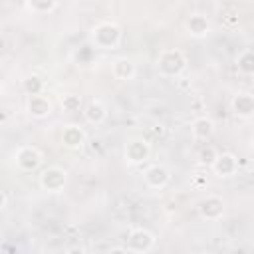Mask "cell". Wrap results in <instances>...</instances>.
<instances>
[{"label": "cell", "instance_id": "obj_17", "mask_svg": "<svg viewBox=\"0 0 254 254\" xmlns=\"http://www.w3.org/2000/svg\"><path fill=\"white\" fill-rule=\"evenodd\" d=\"M22 89L28 93V97H34V95H42L44 91V79L36 73L28 75L24 81H22Z\"/></svg>", "mask_w": 254, "mask_h": 254}, {"label": "cell", "instance_id": "obj_14", "mask_svg": "<svg viewBox=\"0 0 254 254\" xmlns=\"http://www.w3.org/2000/svg\"><path fill=\"white\" fill-rule=\"evenodd\" d=\"M190 131H192V137L196 141H208L214 135V123L208 117H198V119L192 121Z\"/></svg>", "mask_w": 254, "mask_h": 254}, {"label": "cell", "instance_id": "obj_4", "mask_svg": "<svg viewBox=\"0 0 254 254\" xmlns=\"http://www.w3.org/2000/svg\"><path fill=\"white\" fill-rule=\"evenodd\" d=\"M14 163L18 165V169L22 171H36L42 163V153L38 147L34 145H24V147H18L16 153H14Z\"/></svg>", "mask_w": 254, "mask_h": 254}, {"label": "cell", "instance_id": "obj_15", "mask_svg": "<svg viewBox=\"0 0 254 254\" xmlns=\"http://www.w3.org/2000/svg\"><path fill=\"white\" fill-rule=\"evenodd\" d=\"M135 64L129 60V58H117L115 62H113V65H111V73H113V77H117V79H123V81H127V79H133L135 77Z\"/></svg>", "mask_w": 254, "mask_h": 254}, {"label": "cell", "instance_id": "obj_18", "mask_svg": "<svg viewBox=\"0 0 254 254\" xmlns=\"http://www.w3.org/2000/svg\"><path fill=\"white\" fill-rule=\"evenodd\" d=\"M236 67H238V71H242L246 75H252L254 73V50L240 52L238 58H236Z\"/></svg>", "mask_w": 254, "mask_h": 254}, {"label": "cell", "instance_id": "obj_16", "mask_svg": "<svg viewBox=\"0 0 254 254\" xmlns=\"http://www.w3.org/2000/svg\"><path fill=\"white\" fill-rule=\"evenodd\" d=\"M83 117H85L87 123H91V125H99V123L105 121V117H107V109L103 107L101 101H89V103L85 105V109H83Z\"/></svg>", "mask_w": 254, "mask_h": 254}, {"label": "cell", "instance_id": "obj_5", "mask_svg": "<svg viewBox=\"0 0 254 254\" xmlns=\"http://www.w3.org/2000/svg\"><path fill=\"white\" fill-rule=\"evenodd\" d=\"M153 244H155V236L147 228H133L127 234V250L129 252L145 254L153 248Z\"/></svg>", "mask_w": 254, "mask_h": 254}, {"label": "cell", "instance_id": "obj_11", "mask_svg": "<svg viewBox=\"0 0 254 254\" xmlns=\"http://www.w3.org/2000/svg\"><path fill=\"white\" fill-rule=\"evenodd\" d=\"M185 28H187V32H189L190 36H194V38H204V36L208 34V30H210V24H208V20H206L204 14L194 12V14H190V16L187 18Z\"/></svg>", "mask_w": 254, "mask_h": 254}, {"label": "cell", "instance_id": "obj_8", "mask_svg": "<svg viewBox=\"0 0 254 254\" xmlns=\"http://www.w3.org/2000/svg\"><path fill=\"white\" fill-rule=\"evenodd\" d=\"M230 107L234 111L236 117H252L254 115V95L248 93V91H238L232 101H230Z\"/></svg>", "mask_w": 254, "mask_h": 254}, {"label": "cell", "instance_id": "obj_1", "mask_svg": "<svg viewBox=\"0 0 254 254\" xmlns=\"http://www.w3.org/2000/svg\"><path fill=\"white\" fill-rule=\"evenodd\" d=\"M157 71L163 75V77H175L179 75L185 65H187V58L181 50L177 48H167V50H161L159 56H157Z\"/></svg>", "mask_w": 254, "mask_h": 254}, {"label": "cell", "instance_id": "obj_20", "mask_svg": "<svg viewBox=\"0 0 254 254\" xmlns=\"http://www.w3.org/2000/svg\"><path fill=\"white\" fill-rule=\"evenodd\" d=\"M62 107H64L65 111H77V109L81 107V97L75 95V93L64 95V99H62Z\"/></svg>", "mask_w": 254, "mask_h": 254}, {"label": "cell", "instance_id": "obj_26", "mask_svg": "<svg viewBox=\"0 0 254 254\" xmlns=\"http://www.w3.org/2000/svg\"><path fill=\"white\" fill-rule=\"evenodd\" d=\"M200 254H212V252H200Z\"/></svg>", "mask_w": 254, "mask_h": 254}, {"label": "cell", "instance_id": "obj_13", "mask_svg": "<svg viewBox=\"0 0 254 254\" xmlns=\"http://www.w3.org/2000/svg\"><path fill=\"white\" fill-rule=\"evenodd\" d=\"M62 143L67 149H79L85 143V131L77 125H67L62 131Z\"/></svg>", "mask_w": 254, "mask_h": 254}, {"label": "cell", "instance_id": "obj_10", "mask_svg": "<svg viewBox=\"0 0 254 254\" xmlns=\"http://www.w3.org/2000/svg\"><path fill=\"white\" fill-rule=\"evenodd\" d=\"M26 109H28V113L32 117L44 119V117H48L52 113V103H50V99L46 95H34V97H28Z\"/></svg>", "mask_w": 254, "mask_h": 254}, {"label": "cell", "instance_id": "obj_25", "mask_svg": "<svg viewBox=\"0 0 254 254\" xmlns=\"http://www.w3.org/2000/svg\"><path fill=\"white\" fill-rule=\"evenodd\" d=\"M252 151H254V135H252Z\"/></svg>", "mask_w": 254, "mask_h": 254}, {"label": "cell", "instance_id": "obj_22", "mask_svg": "<svg viewBox=\"0 0 254 254\" xmlns=\"http://www.w3.org/2000/svg\"><path fill=\"white\" fill-rule=\"evenodd\" d=\"M65 254H87V252H85V248H83V246L75 244V246H69V248L65 250Z\"/></svg>", "mask_w": 254, "mask_h": 254}, {"label": "cell", "instance_id": "obj_7", "mask_svg": "<svg viewBox=\"0 0 254 254\" xmlns=\"http://www.w3.org/2000/svg\"><path fill=\"white\" fill-rule=\"evenodd\" d=\"M151 155V147L147 141L143 139H129L127 145H125V159L131 163V165H141L149 159Z\"/></svg>", "mask_w": 254, "mask_h": 254}, {"label": "cell", "instance_id": "obj_9", "mask_svg": "<svg viewBox=\"0 0 254 254\" xmlns=\"http://www.w3.org/2000/svg\"><path fill=\"white\" fill-rule=\"evenodd\" d=\"M145 183H147V187H151V189H163V187H167V183L171 181V175H169V171L163 167V165H151L147 171H145Z\"/></svg>", "mask_w": 254, "mask_h": 254}, {"label": "cell", "instance_id": "obj_12", "mask_svg": "<svg viewBox=\"0 0 254 254\" xmlns=\"http://www.w3.org/2000/svg\"><path fill=\"white\" fill-rule=\"evenodd\" d=\"M210 169H212L218 177H230V175L236 173L238 161H236V157H234L232 153H220L218 159L214 161V165H212Z\"/></svg>", "mask_w": 254, "mask_h": 254}, {"label": "cell", "instance_id": "obj_24", "mask_svg": "<svg viewBox=\"0 0 254 254\" xmlns=\"http://www.w3.org/2000/svg\"><path fill=\"white\" fill-rule=\"evenodd\" d=\"M0 196H2V202H0V208L4 210V208H6V204H8V194H6V190H2V192H0Z\"/></svg>", "mask_w": 254, "mask_h": 254}, {"label": "cell", "instance_id": "obj_21", "mask_svg": "<svg viewBox=\"0 0 254 254\" xmlns=\"http://www.w3.org/2000/svg\"><path fill=\"white\" fill-rule=\"evenodd\" d=\"M58 4L54 2V0H40V2H30L28 4V8L30 10H34V12H50V10H54Z\"/></svg>", "mask_w": 254, "mask_h": 254}, {"label": "cell", "instance_id": "obj_3", "mask_svg": "<svg viewBox=\"0 0 254 254\" xmlns=\"http://www.w3.org/2000/svg\"><path fill=\"white\" fill-rule=\"evenodd\" d=\"M38 183L48 192H60L67 185V171L58 165H50L40 173Z\"/></svg>", "mask_w": 254, "mask_h": 254}, {"label": "cell", "instance_id": "obj_2", "mask_svg": "<svg viewBox=\"0 0 254 254\" xmlns=\"http://www.w3.org/2000/svg\"><path fill=\"white\" fill-rule=\"evenodd\" d=\"M121 40V28L115 22H99L91 30V44L99 50H113Z\"/></svg>", "mask_w": 254, "mask_h": 254}, {"label": "cell", "instance_id": "obj_23", "mask_svg": "<svg viewBox=\"0 0 254 254\" xmlns=\"http://www.w3.org/2000/svg\"><path fill=\"white\" fill-rule=\"evenodd\" d=\"M105 254H131L127 248H121V246H115V248H111V250H107Z\"/></svg>", "mask_w": 254, "mask_h": 254}, {"label": "cell", "instance_id": "obj_6", "mask_svg": "<svg viewBox=\"0 0 254 254\" xmlns=\"http://www.w3.org/2000/svg\"><path fill=\"white\" fill-rule=\"evenodd\" d=\"M198 214L204 218V220H218L222 218L224 214V200L216 194H208L206 198H202L198 202Z\"/></svg>", "mask_w": 254, "mask_h": 254}, {"label": "cell", "instance_id": "obj_19", "mask_svg": "<svg viewBox=\"0 0 254 254\" xmlns=\"http://www.w3.org/2000/svg\"><path fill=\"white\" fill-rule=\"evenodd\" d=\"M218 155H220V153H218L212 145H202L200 151H198V161H200L202 165H206V167H212L214 161L218 159Z\"/></svg>", "mask_w": 254, "mask_h": 254}]
</instances>
